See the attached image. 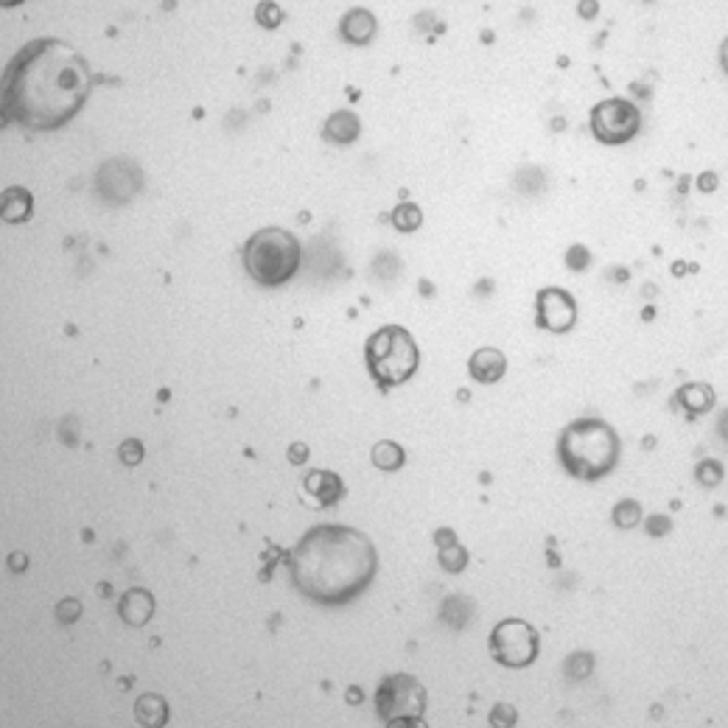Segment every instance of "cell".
I'll return each mask as SVG.
<instances>
[{"label":"cell","mask_w":728,"mask_h":728,"mask_svg":"<svg viewBox=\"0 0 728 728\" xmlns=\"http://www.w3.org/2000/svg\"><path fill=\"white\" fill-rule=\"evenodd\" d=\"M87 62L59 40H34L4 71V118L31 129H56L84 104Z\"/></svg>","instance_id":"6da1fadb"},{"label":"cell","mask_w":728,"mask_h":728,"mask_svg":"<svg viewBox=\"0 0 728 728\" xmlns=\"http://www.w3.org/2000/svg\"><path fill=\"white\" fill-rule=\"evenodd\" d=\"M376 566L379 557L370 538L339 524L314 526L289 555L294 585L322 605L356 600L373 583Z\"/></svg>","instance_id":"7a4b0ae2"},{"label":"cell","mask_w":728,"mask_h":728,"mask_svg":"<svg viewBox=\"0 0 728 728\" xmlns=\"http://www.w3.org/2000/svg\"><path fill=\"white\" fill-rule=\"evenodd\" d=\"M557 451L564 468L572 477L603 479L605 474L614 471L619 459V438L608 423L597 418H583L566 426Z\"/></svg>","instance_id":"3957f363"},{"label":"cell","mask_w":728,"mask_h":728,"mask_svg":"<svg viewBox=\"0 0 728 728\" xmlns=\"http://www.w3.org/2000/svg\"><path fill=\"white\" fill-rule=\"evenodd\" d=\"M244 267L255 283L280 286L297 275V267H300V241L280 227L258 230L244 247Z\"/></svg>","instance_id":"277c9868"},{"label":"cell","mask_w":728,"mask_h":728,"mask_svg":"<svg viewBox=\"0 0 728 728\" xmlns=\"http://www.w3.org/2000/svg\"><path fill=\"white\" fill-rule=\"evenodd\" d=\"M368 370L381 389L398 387L418 370V345L412 334L401 325H387L368 339L364 348Z\"/></svg>","instance_id":"5b68a950"},{"label":"cell","mask_w":728,"mask_h":728,"mask_svg":"<svg viewBox=\"0 0 728 728\" xmlns=\"http://www.w3.org/2000/svg\"><path fill=\"white\" fill-rule=\"evenodd\" d=\"M376 712L387 725H415L426 712V689L412 675H389L376 692Z\"/></svg>","instance_id":"8992f818"},{"label":"cell","mask_w":728,"mask_h":728,"mask_svg":"<svg viewBox=\"0 0 728 728\" xmlns=\"http://www.w3.org/2000/svg\"><path fill=\"white\" fill-rule=\"evenodd\" d=\"M490 653L505 667L521 670L538 658V634L533 625L524 619H505L493 627L490 634Z\"/></svg>","instance_id":"52a82bcc"},{"label":"cell","mask_w":728,"mask_h":728,"mask_svg":"<svg viewBox=\"0 0 728 728\" xmlns=\"http://www.w3.org/2000/svg\"><path fill=\"white\" fill-rule=\"evenodd\" d=\"M639 107L627 98H608L591 110V132L603 143H627L639 132Z\"/></svg>","instance_id":"ba28073f"},{"label":"cell","mask_w":728,"mask_h":728,"mask_svg":"<svg viewBox=\"0 0 728 728\" xmlns=\"http://www.w3.org/2000/svg\"><path fill=\"white\" fill-rule=\"evenodd\" d=\"M575 320H577V306L569 291L549 286L538 294V325L541 328L564 334V330L575 325Z\"/></svg>","instance_id":"9c48e42d"},{"label":"cell","mask_w":728,"mask_h":728,"mask_svg":"<svg viewBox=\"0 0 728 728\" xmlns=\"http://www.w3.org/2000/svg\"><path fill=\"white\" fill-rule=\"evenodd\" d=\"M468 370H471V376H474L479 384H496V381H499V379L505 376V370H507V359H505V353H499V350L482 348V350H477V353L471 356Z\"/></svg>","instance_id":"30bf717a"},{"label":"cell","mask_w":728,"mask_h":728,"mask_svg":"<svg viewBox=\"0 0 728 728\" xmlns=\"http://www.w3.org/2000/svg\"><path fill=\"white\" fill-rule=\"evenodd\" d=\"M118 611L129 625H146L154 614V600L143 588H129L118 603Z\"/></svg>","instance_id":"8fae6325"},{"label":"cell","mask_w":728,"mask_h":728,"mask_svg":"<svg viewBox=\"0 0 728 728\" xmlns=\"http://www.w3.org/2000/svg\"><path fill=\"white\" fill-rule=\"evenodd\" d=\"M306 490L320 499V505H337L345 496V485L334 471H311L306 477Z\"/></svg>","instance_id":"7c38bea8"},{"label":"cell","mask_w":728,"mask_h":728,"mask_svg":"<svg viewBox=\"0 0 728 728\" xmlns=\"http://www.w3.org/2000/svg\"><path fill=\"white\" fill-rule=\"evenodd\" d=\"M373 31H376V20H373L370 12H364V9H353L342 20V34L356 45L368 43L373 37Z\"/></svg>","instance_id":"4fadbf2b"},{"label":"cell","mask_w":728,"mask_h":728,"mask_svg":"<svg viewBox=\"0 0 728 728\" xmlns=\"http://www.w3.org/2000/svg\"><path fill=\"white\" fill-rule=\"evenodd\" d=\"M359 118L353 113H334L325 123V138L334 143H353L359 138Z\"/></svg>","instance_id":"5bb4252c"},{"label":"cell","mask_w":728,"mask_h":728,"mask_svg":"<svg viewBox=\"0 0 728 728\" xmlns=\"http://www.w3.org/2000/svg\"><path fill=\"white\" fill-rule=\"evenodd\" d=\"M31 205H34V200H31V193L25 188H9L4 191V219L17 224V221H25L31 216Z\"/></svg>","instance_id":"9a60e30c"},{"label":"cell","mask_w":728,"mask_h":728,"mask_svg":"<svg viewBox=\"0 0 728 728\" xmlns=\"http://www.w3.org/2000/svg\"><path fill=\"white\" fill-rule=\"evenodd\" d=\"M135 717L143 725H165V720H169V709H165V701L157 698V694H143L135 706Z\"/></svg>","instance_id":"2e32d148"},{"label":"cell","mask_w":728,"mask_h":728,"mask_svg":"<svg viewBox=\"0 0 728 728\" xmlns=\"http://www.w3.org/2000/svg\"><path fill=\"white\" fill-rule=\"evenodd\" d=\"M678 401L689 409V412H706L712 404H714V395L709 387L703 384H686L681 392H678Z\"/></svg>","instance_id":"e0dca14e"},{"label":"cell","mask_w":728,"mask_h":728,"mask_svg":"<svg viewBox=\"0 0 728 728\" xmlns=\"http://www.w3.org/2000/svg\"><path fill=\"white\" fill-rule=\"evenodd\" d=\"M373 462L381 468V471H398L404 462H407V454L398 443H379L373 448Z\"/></svg>","instance_id":"ac0fdd59"},{"label":"cell","mask_w":728,"mask_h":728,"mask_svg":"<svg viewBox=\"0 0 728 728\" xmlns=\"http://www.w3.org/2000/svg\"><path fill=\"white\" fill-rule=\"evenodd\" d=\"M420 221H423V216H420V211L415 205H401V208H395V213H392V224L398 230H404V233L418 230Z\"/></svg>","instance_id":"d6986e66"},{"label":"cell","mask_w":728,"mask_h":728,"mask_svg":"<svg viewBox=\"0 0 728 728\" xmlns=\"http://www.w3.org/2000/svg\"><path fill=\"white\" fill-rule=\"evenodd\" d=\"M614 521L619 526H634V524H639V505H634V502H619L616 510H614Z\"/></svg>","instance_id":"ffe728a7"},{"label":"cell","mask_w":728,"mask_h":728,"mask_svg":"<svg viewBox=\"0 0 728 728\" xmlns=\"http://www.w3.org/2000/svg\"><path fill=\"white\" fill-rule=\"evenodd\" d=\"M306 457H309V454H306V446H291V448H289V459H291V462H306Z\"/></svg>","instance_id":"44dd1931"}]
</instances>
